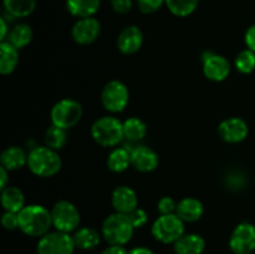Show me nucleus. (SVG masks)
Wrapping results in <instances>:
<instances>
[{"mask_svg": "<svg viewBox=\"0 0 255 254\" xmlns=\"http://www.w3.org/2000/svg\"><path fill=\"white\" fill-rule=\"evenodd\" d=\"M129 100V92L126 85L119 80L107 82L101 92L102 106L112 114L122 112Z\"/></svg>", "mask_w": 255, "mask_h": 254, "instance_id": "9", "label": "nucleus"}, {"mask_svg": "<svg viewBox=\"0 0 255 254\" xmlns=\"http://www.w3.org/2000/svg\"><path fill=\"white\" fill-rule=\"evenodd\" d=\"M131 221V223L133 224L134 229L142 228L143 226H146L147 221H148V216H147V212L142 208H136L133 212H131L129 214H127Z\"/></svg>", "mask_w": 255, "mask_h": 254, "instance_id": "32", "label": "nucleus"}, {"mask_svg": "<svg viewBox=\"0 0 255 254\" xmlns=\"http://www.w3.org/2000/svg\"><path fill=\"white\" fill-rule=\"evenodd\" d=\"M51 218L52 226L56 228V231L65 233L77 231L81 221L79 209L69 201L56 202L51 208Z\"/></svg>", "mask_w": 255, "mask_h": 254, "instance_id": "7", "label": "nucleus"}, {"mask_svg": "<svg viewBox=\"0 0 255 254\" xmlns=\"http://www.w3.org/2000/svg\"><path fill=\"white\" fill-rule=\"evenodd\" d=\"M166 4L164 0H137L139 11L143 14H152L156 12L162 7V5Z\"/></svg>", "mask_w": 255, "mask_h": 254, "instance_id": "31", "label": "nucleus"}, {"mask_svg": "<svg viewBox=\"0 0 255 254\" xmlns=\"http://www.w3.org/2000/svg\"><path fill=\"white\" fill-rule=\"evenodd\" d=\"M147 133V126L138 117H129L124 122V134L131 141H139Z\"/></svg>", "mask_w": 255, "mask_h": 254, "instance_id": "27", "label": "nucleus"}, {"mask_svg": "<svg viewBox=\"0 0 255 254\" xmlns=\"http://www.w3.org/2000/svg\"><path fill=\"white\" fill-rule=\"evenodd\" d=\"M0 27H1V32H0V40H1V41H4L5 37H6V35H9L7 34V24H6V21H5L4 17H1V19H0Z\"/></svg>", "mask_w": 255, "mask_h": 254, "instance_id": "40", "label": "nucleus"}, {"mask_svg": "<svg viewBox=\"0 0 255 254\" xmlns=\"http://www.w3.org/2000/svg\"><path fill=\"white\" fill-rule=\"evenodd\" d=\"M111 203L115 212L122 214H129L138 208V198L136 192L128 186L116 187L112 192Z\"/></svg>", "mask_w": 255, "mask_h": 254, "instance_id": "14", "label": "nucleus"}, {"mask_svg": "<svg viewBox=\"0 0 255 254\" xmlns=\"http://www.w3.org/2000/svg\"><path fill=\"white\" fill-rule=\"evenodd\" d=\"M100 34H101V24L94 16L79 19L71 30L72 39L79 45L92 44L99 39Z\"/></svg>", "mask_w": 255, "mask_h": 254, "instance_id": "11", "label": "nucleus"}, {"mask_svg": "<svg viewBox=\"0 0 255 254\" xmlns=\"http://www.w3.org/2000/svg\"><path fill=\"white\" fill-rule=\"evenodd\" d=\"M32 29L27 24H17L12 27L7 35V42L16 47L17 50L24 49L31 42Z\"/></svg>", "mask_w": 255, "mask_h": 254, "instance_id": "25", "label": "nucleus"}, {"mask_svg": "<svg viewBox=\"0 0 255 254\" xmlns=\"http://www.w3.org/2000/svg\"><path fill=\"white\" fill-rule=\"evenodd\" d=\"M176 254H202L206 249V241L199 234H183L173 243Z\"/></svg>", "mask_w": 255, "mask_h": 254, "instance_id": "18", "label": "nucleus"}, {"mask_svg": "<svg viewBox=\"0 0 255 254\" xmlns=\"http://www.w3.org/2000/svg\"><path fill=\"white\" fill-rule=\"evenodd\" d=\"M244 40H246L247 47L255 52V24L252 25V26L247 30Z\"/></svg>", "mask_w": 255, "mask_h": 254, "instance_id": "36", "label": "nucleus"}, {"mask_svg": "<svg viewBox=\"0 0 255 254\" xmlns=\"http://www.w3.org/2000/svg\"><path fill=\"white\" fill-rule=\"evenodd\" d=\"M5 11L12 17H26L35 11V0H4Z\"/></svg>", "mask_w": 255, "mask_h": 254, "instance_id": "24", "label": "nucleus"}, {"mask_svg": "<svg viewBox=\"0 0 255 254\" xmlns=\"http://www.w3.org/2000/svg\"><path fill=\"white\" fill-rule=\"evenodd\" d=\"M203 74L211 81L221 82L231 74V64L224 56L209 54L203 59Z\"/></svg>", "mask_w": 255, "mask_h": 254, "instance_id": "13", "label": "nucleus"}, {"mask_svg": "<svg viewBox=\"0 0 255 254\" xmlns=\"http://www.w3.org/2000/svg\"><path fill=\"white\" fill-rule=\"evenodd\" d=\"M111 6L115 12L125 15L132 9V0H111Z\"/></svg>", "mask_w": 255, "mask_h": 254, "instance_id": "35", "label": "nucleus"}, {"mask_svg": "<svg viewBox=\"0 0 255 254\" xmlns=\"http://www.w3.org/2000/svg\"><path fill=\"white\" fill-rule=\"evenodd\" d=\"M1 206L5 212L19 213L25 207V197L16 187H6L1 191Z\"/></svg>", "mask_w": 255, "mask_h": 254, "instance_id": "22", "label": "nucleus"}, {"mask_svg": "<svg viewBox=\"0 0 255 254\" xmlns=\"http://www.w3.org/2000/svg\"><path fill=\"white\" fill-rule=\"evenodd\" d=\"M134 227L127 214H110L102 223L101 234L105 241L111 246H125L131 241Z\"/></svg>", "mask_w": 255, "mask_h": 254, "instance_id": "3", "label": "nucleus"}, {"mask_svg": "<svg viewBox=\"0 0 255 254\" xmlns=\"http://www.w3.org/2000/svg\"><path fill=\"white\" fill-rule=\"evenodd\" d=\"M54 126L69 129L76 126L82 117V106L72 99H62L54 105L50 112Z\"/></svg>", "mask_w": 255, "mask_h": 254, "instance_id": "6", "label": "nucleus"}, {"mask_svg": "<svg viewBox=\"0 0 255 254\" xmlns=\"http://www.w3.org/2000/svg\"><path fill=\"white\" fill-rule=\"evenodd\" d=\"M184 234V222L173 214H161L152 224V236L163 244L176 243Z\"/></svg>", "mask_w": 255, "mask_h": 254, "instance_id": "5", "label": "nucleus"}, {"mask_svg": "<svg viewBox=\"0 0 255 254\" xmlns=\"http://www.w3.org/2000/svg\"><path fill=\"white\" fill-rule=\"evenodd\" d=\"M234 64L242 74H252L255 70V52L249 49L243 50L237 55Z\"/></svg>", "mask_w": 255, "mask_h": 254, "instance_id": "30", "label": "nucleus"}, {"mask_svg": "<svg viewBox=\"0 0 255 254\" xmlns=\"http://www.w3.org/2000/svg\"><path fill=\"white\" fill-rule=\"evenodd\" d=\"M75 242L70 233L55 231L42 236L37 242V254H74Z\"/></svg>", "mask_w": 255, "mask_h": 254, "instance_id": "8", "label": "nucleus"}, {"mask_svg": "<svg viewBox=\"0 0 255 254\" xmlns=\"http://www.w3.org/2000/svg\"><path fill=\"white\" fill-rule=\"evenodd\" d=\"M0 179H1V181H0V188H1V191L4 188H6L7 187V181H9V179H7V169L5 168V167H0Z\"/></svg>", "mask_w": 255, "mask_h": 254, "instance_id": "38", "label": "nucleus"}, {"mask_svg": "<svg viewBox=\"0 0 255 254\" xmlns=\"http://www.w3.org/2000/svg\"><path fill=\"white\" fill-rule=\"evenodd\" d=\"M128 254H154V253L149 248H146V247H136V248L131 249V251L128 252Z\"/></svg>", "mask_w": 255, "mask_h": 254, "instance_id": "39", "label": "nucleus"}, {"mask_svg": "<svg viewBox=\"0 0 255 254\" xmlns=\"http://www.w3.org/2000/svg\"><path fill=\"white\" fill-rule=\"evenodd\" d=\"M204 213V207L199 199L193 197H186L177 203L176 214L183 222L193 223L199 221Z\"/></svg>", "mask_w": 255, "mask_h": 254, "instance_id": "17", "label": "nucleus"}, {"mask_svg": "<svg viewBox=\"0 0 255 254\" xmlns=\"http://www.w3.org/2000/svg\"><path fill=\"white\" fill-rule=\"evenodd\" d=\"M19 50L10 42H0V74L10 75L15 71L19 62Z\"/></svg>", "mask_w": 255, "mask_h": 254, "instance_id": "20", "label": "nucleus"}, {"mask_svg": "<svg viewBox=\"0 0 255 254\" xmlns=\"http://www.w3.org/2000/svg\"><path fill=\"white\" fill-rule=\"evenodd\" d=\"M19 216V228L29 237H40L49 233L52 226L51 211L40 204L25 206L17 213Z\"/></svg>", "mask_w": 255, "mask_h": 254, "instance_id": "1", "label": "nucleus"}, {"mask_svg": "<svg viewBox=\"0 0 255 254\" xmlns=\"http://www.w3.org/2000/svg\"><path fill=\"white\" fill-rule=\"evenodd\" d=\"M45 143L49 148L55 149V151L64 148L67 143L66 129L60 128V127L52 125L45 132Z\"/></svg>", "mask_w": 255, "mask_h": 254, "instance_id": "28", "label": "nucleus"}, {"mask_svg": "<svg viewBox=\"0 0 255 254\" xmlns=\"http://www.w3.org/2000/svg\"><path fill=\"white\" fill-rule=\"evenodd\" d=\"M249 127L241 117H231L222 121L218 126L219 137L227 143H239L248 136Z\"/></svg>", "mask_w": 255, "mask_h": 254, "instance_id": "12", "label": "nucleus"}, {"mask_svg": "<svg viewBox=\"0 0 255 254\" xmlns=\"http://www.w3.org/2000/svg\"><path fill=\"white\" fill-rule=\"evenodd\" d=\"M229 247L234 254H251L255 251V226L248 222L238 224L232 232Z\"/></svg>", "mask_w": 255, "mask_h": 254, "instance_id": "10", "label": "nucleus"}, {"mask_svg": "<svg viewBox=\"0 0 255 254\" xmlns=\"http://www.w3.org/2000/svg\"><path fill=\"white\" fill-rule=\"evenodd\" d=\"M76 248L82 249V251H90L95 249L100 244V233L94 228L90 227H84L77 231H75V234L72 236Z\"/></svg>", "mask_w": 255, "mask_h": 254, "instance_id": "23", "label": "nucleus"}, {"mask_svg": "<svg viewBox=\"0 0 255 254\" xmlns=\"http://www.w3.org/2000/svg\"><path fill=\"white\" fill-rule=\"evenodd\" d=\"M91 136L102 147H114L124 138V122L114 116H102L91 126Z\"/></svg>", "mask_w": 255, "mask_h": 254, "instance_id": "4", "label": "nucleus"}, {"mask_svg": "<svg viewBox=\"0 0 255 254\" xmlns=\"http://www.w3.org/2000/svg\"><path fill=\"white\" fill-rule=\"evenodd\" d=\"M101 6L100 0H67L66 9L72 16L79 19L92 17Z\"/></svg>", "mask_w": 255, "mask_h": 254, "instance_id": "19", "label": "nucleus"}, {"mask_svg": "<svg viewBox=\"0 0 255 254\" xmlns=\"http://www.w3.org/2000/svg\"><path fill=\"white\" fill-rule=\"evenodd\" d=\"M62 161L55 149L45 147H35L27 154V167L37 177H52L61 169Z\"/></svg>", "mask_w": 255, "mask_h": 254, "instance_id": "2", "label": "nucleus"}, {"mask_svg": "<svg viewBox=\"0 0 255 254\" xmlns=\"http://www.w3.org/2000/svg\"><path fill=\"white\" fill-rule=\"evenodd\" d=\"M101 254H128V252L124 246H111L110 244L107 248L102 251Z\"/></svg>", "mask_w": 255, "mask_h": 254, "instance_id": "37", "label": "nucleus"}, {"mask_svg": "<svg viewBox=\"0 0 255 254\" xmlns=\"http://www.w3.org/2000/svg\"><path fill=\"white\" fill-rule=\"evenodd\" d=\"M177 203L171 197H163L158 202V212L161 214H173L176 213Z\"/></svg>", "mask_w": 255, "mask_h": 254, "instance_id": "34", "label": "nucleus"}, {"mask_svg": "<svg viewBox=\"0 0 255 254\" xmlns=\"http://www.w3.org/2000/svg\"><path fill=\"white\" fill-rule=\"evenodd\" d=\"M164 1L172 14L179 17H186L193 14L198 6L199 0H164Z\"/></svg>", "mask_w": 255, "mask_h": 254, "instance_id": "29", "label": "nucleus"}, {"mask_svg": "<svg viewBox=\"0 0 255 254\" xmlns=\"http://www.w3.org/2000/svg\"><path fill=\"white\" fill-rule=\"evenodd\" d=\"M1 224L6 231H15L19 228V216L14 212H5L1 217Z\"/></svg>", "mask_w": 255, "mask_h": 254, "instance_id": "33", "label": "nucleus"}, {"mask_svg": "<svg viewBox=\"0 0 255 254\" xmlns=\"http://www.w3.org/2000/svg\"><path fill=\"white\" fill-rule=\"evenodd\" d=\"M143 44V32L136 25H128L120 32L117 47L125 55L136 54Z\"/></svg>", "mask_w": 255, "mask_h": 254, "instance_id": "15", "label": "nucleus"}, {"mask_svg": "<svg viewBox=\"0 0 255 254\" xmlns=\"http://www.w3.org/2000/svg\"><path fill=\"white\" fill-rule=\"evenodd\" d=\"M158 154L152 148L146 146H138L131 151V166L137 171L152 172L158 167Z\"/></svg>", "mask_w": 255, "mask_h": 254, "instance_id": "16", "label": "nucleus"}, {"mask_svg": "<svg viewBox=\"0 0 255 254\" xmlns=\"http://www.w3.org/2000/svg\"><path fill=\"white\" fill-rule=\"evenodd\" d=\"M1 166L7 171H16L27 164V156L20 147L11 146L5 148L0 156Z\"/></svg>", "mask_w": 255, "mask_h": 254, "instance_id": "21", "label": "nucleus"}, {"mask_svg": "<svg viewBox=\"0 0 255 254\" xmlns=\"http://www.w3.org/2000/svg\"><path fill=\"white\" fill-rule=\"evenodd\" d=\"M131 164V152L126 148H115L107 157V167L115 173L126 171Z\"/></svg>", "mask_w": 255, "mask_h": 254, "instance_id": "26", "label": "nucleus"}]
</instances>
